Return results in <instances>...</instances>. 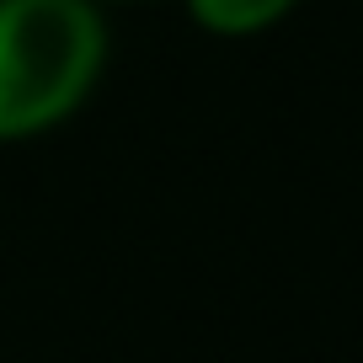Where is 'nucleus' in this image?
Instances as JSON below:
<instances>
[{"mask_svg":"<svg viewBox=\"0 0 363 363\" xmlns=\"http://www.w3.org/2000/svg\"><path fill=\"white\" fill-rule=\"evenodd\" d=\"M96 0H0V150L65 128L107 75Z\"/></svg>","mask_w":363,"mask_h":363,"instance_id":"nucleus-1","label":"nucleus"},{"mask_svg":"<svg viewBox=\"0 0 363 363\" xmlns=\"http://www.w3.org/2000/svg\"><path fill=\"white\" fill-rule=\"evenodd\" d=\"M198 33L208 38H262L299 11V0H182Z\"/></svg>","mask_w":363,"mask_h":363,"instance_id":"nucleus-2","label":"nucleus"},{"mask_svg":"<svg viewBox=\"0 0 363 363\" xmlns=\"http://www.w3.org/2000/svg\"><path fill=\"white\" fill-rule=\"evenodd\" d=\"M96 6H123V0H96Z\"/></svg>","mask_w":363,"mask_h":363,"instance_id":"nucleus-3","label":"nucleus"}]
</instances>
